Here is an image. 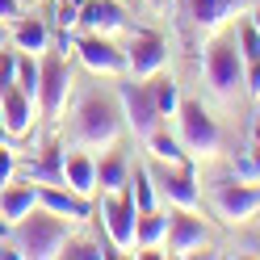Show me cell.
I'll return each instance as SVG.
<instances>
[{"instance_id": "1", "label": "cell", "mask_w": 260, "mask_h": 260, "mask_svg": "<svg viewBox=\"0 0 260 260\" xmlns=\"http://www.w3.org/2000/svg\"><path fill=\"white\" fill-rule=\"evenodd\" d=\"M122 130H126V118L118 109V96L88 92V96L76 101V109H72V147H80V151H113L122 143Z\"/></svg>"}, {"instance_id": "2", "label": "cell", "mask_w": 260, "mask_h": 260, "mask_svg": "<svg viewBox=\"0 0 260 260\" xmlns=\"http://www.w3.org/2000/svg\"><path fill=\"white\" fill-rule=\"evenodd\" d=\"M72 218H59L51 210L34 206L29 214L9 231V243L17 248L21 260H63V243L72 235Z\"/></svg>"}, {"instance_id": "3", "label": "cell", "mask_w": 260, "mask_h": 260, "mask_svg": "<svg viewBox=\"0 0 260 260\" xmlns=\"http://www.w3.org/2000/svg\"><path fill=\"white\" fill-rule=\"evenodd\" d=\"M172 122H176V139H181V147L189 151V159H202V164L218 159L222 126H218V118L202 101H181V109H176Z\"/></svg>"}, {"instance_id": "4", "label": "cell", "mask_w": 260, "mask_h": 260, "mask_svg": "<svg viewBox=\"0 0 260 260\" xmlns=\"http://www.w3.org/2000/svg\"><path fill=\"white\" fill-rule=\"evenodd\" d=\"M101 218V231L113 243L118 256H139V206L135 198L122 189V193H101V202L92 210Z\"/></svg>"}, {"instance_id": "5", "label": "cell", "mask_w": 260, "mask_h": 260, "mask_svg": "<svg viewBox=\"0 0 260 260\" xmlns=\"http://www.w3.org/2000/svg\"><path fill=\"white\" fill-rule=\"evenodd\" d=\"M42 80H38V113L46 118V126H63L68 122V105H72V68L68 59L46 51L42 59Z\"/></svg>"}, {"instance_id": "6", "label": "cell", "mask_w": 260, "mask_h": 260, "mask_svg": "<svg viewBox=\"0 0 260 260\" xmlns=\"http://www.w3.org/2000/svg\"><path fill=\"white\" fill-rule=\"evenodd\" d=\"M243 55H239V46L235 42H226V38H210L206 46V55H202V72H206V84L214 88L222 101H235V92L243 88Z\"/></svg>"}, {"instance_id": "7", "label": "cell", "mask_w": 260, "mask_h": 260, "mask_svg": "<svg viewBox=\"0 0 260 260\" xmlns=\"http://www.w3.org/2000/svg\"><path fill=\"white\" fill-rule=\"evenodd\" d=\"M210 206H214L218 222L226 226H243L260 214V185L235 181V176H222V181L210 185Z\"/></svg>"}, {"instance_id": "8", "label": "cell", "mask_w": 260, "mask_h": 260, "mask_svg": "<svg viewBox=\"0 0 260 260\" xmlns=\"http://www.w3.org/2000/svg\"><path fill=\"white\" fill-rule=\"evenodd\" d=\"M118 109H122V118H126V130L135 139H147L155 135L159 126H168L164 118H159V109L151 101V88H147V80H122L118 84Z\"/></svg>"}, {"instance_id": "9", "label": "cell", "mask_w": 260, "mask_h": 260, "mask_svg": "<svg viewBox=\"0 0 260 260\" xmlns=\"http://www.w3.org/2000/svg\"><path fill=\"white\" fill-rule=\"evenodd\" d=\"M151 176H155V189H159V202H164V206H172V210H193V214L202 210V189H198V176H193L189 164H181V168L164 164V168L151 172Z\"/></svg>"}, {"instance_id": "10", "label": "cell", "mask_w": 260, "mask_h": 260, "mask_svg": "<svg viewBox=\"0 0 260 260\" xmlns=\"http://www.w3.org/2000/svg\"><path fill=\"white\" fill-rule=\"evenodd\" d=\"M122 51H126V76L135 80H151L168 68V42L159 34H135Z\"/></svg>"}, {"instance_id": "11", "label": "cell", "mask_w": 260, "mask_h": 260, "mask_svg": "<svg viewBox=\"0 0 260 260\" xmlns=\"http://www.w3.org/2000/svg\"><path fill=\"white\" fill-rule=\"evenodd\" d=\"M76 59L84 63L92 76H109V80H122L126 76V51L122 46H113L109 38L101 34H84L76 42Z\"/></svg>"}, {"instance_id": "12", "label": "cell", "mask_w": 260, "mask_h": 260, "mask_svg": "<svg viewBox=\"0 0 260 260\" xmlns=\"http://www.w3.org/2000/svg\"><path fill=\"white\" fill-rule=\"evenodd\" d=\"M38 118H42L38 101H34V96H25L17 84L0 92V130H5V139H29Z\"/></svg>"}, {"instance_id": "13", "label": "cell", "mask_w": 260, "mask_h": 260, "mask_svg": "<svg viewBox=\"0 0 260 260\" xmlns=\"http://www.w3.org/2000/svg\"><path fill=\"white\" fill-rule=\"evenodd\" d=\"M181 9L193 25V34H202V38H214L226 21H235L243 13L239 0H181Z\"/></svg>"}, {"instance_id": "14", "label": "cell", "mask_w": 260, "mask_h": 260, "mask_svg": "<svg viewBox=\"0 0 260 260\" xmlns=\"http://www.w3.org/2000/svg\"><path fill=\"white\" fill-rule=\"evenodd\" d=\"M210 243L206 222L193 210H172V226H168V256H193Z\"/></svg>"}, {"instance_id": "15", "label": "cell", "mask_w": 260, "mask_h": 260, "mask_svg": "<svg viewBox=\"0 0 260 260\" xmlns=\"http://www.w3.org/2000/svg\"><path fill=\"white\" fill-rule=\"evenodd\" d=\"M168 226H172V206L159 202L155 210L139 214V256H168Z\"/></svg>"}, {"instance_id": "16", "label": "cell", "mask_w": 260, "mask_h": 260, "mask_svg": "<svg viewBox=\"0 0 260 260\" xmlns=\"http://www.w3.org/2000/svg\"><path fill=\"white\" fill-rule=\"evenodd\" d=\"M80 29L84 34H101V38H113L126 29V13L118 0H84L80 5Z\"/></svg>"}, {"instance_id": "17", "label": "cell", "mask_w": 260, "mask_h": 260, "mask_svg": "<svg viewBox=\"0 0 260 260\" xmlns=\"http://www.w3.org/2000/svg\"><path fill=\"white\" fill-rule=\"evenodd\" d=\"M38 206L59 214V218H72V222H88L92 218V198H80L68 185H38Z\"/></svg>"}, {"instance_id": "18", "label": "cell", "mask_w": 260, "mask_h": 260, "mask_svg": "<svg viewBox=\"0 0 260 260\" xmlns=\"http://www.w3.org/2000/svg\"><path fill=\"white\" fill-rule=\"evenodd\" d=\"M63 185H68L72 193H80V198H96V159L92 151H72L63 155Z\"/></svg>"}, {"instance_id": "19", "label": "cell", "mask_w": 260, "mask_h": 260, "mask_svg": "<svg viewBox=\"0 0 260 260\" xmlns=\"http://www.w3.org/2000/svg\"><path fill=\"white\" fill-rule=\"evenodd\" d=\"M9 42L17 46L21 55H34V59H42L46 51H51V25H46L42 17H17V21H13V34H9Z\"/></svg>"}, {"instance_id": "20", "label": "cell", "mask_w": 260, "mask_h": 260, "mask_svg": "<svg viewBox=\"0 0 260 260\" xmlns=\"http://www.w3.org/2000/svg\"><path fill=\"white\" fill-rule=\"evenodd\" d=\"M38 206V185H0V218H5V226H17L29 210Z\"/></svg>"}, {"instance_id": "21", "label": "cell", "mask_w": 260, "mask_h": 260, "mask_svg": "<svg viewBox=\"0 0 260 260\" xmlns=\"http://www.w3.org/2000/svg\"><path fill=\"white\" fill-rule=\"evenodd\" d=\"M63 151L59 143H51L38 159H29V164H17V172L25 176L29 185H63Z\"/></svg>"}, {"instance_id": "22", "label": "cell", "mask_w": 260, "mask_h": 260, "mask_svg": "<svg viewBox=\"0 0 260 260\" xmlns=\"http://www.w3.org/2000/svg\"><path fill=\"white\" fill-rule=\"evenodd\" d=\"M143 147H147V155L155 159V164H172V168L189 164V151L181 147V139H176V135H168V126H159L155 135H147V139H143Z\"/></svg>"}, {"instance_id": "23", "label": "cell", "mask_w": 260, "mask_h": 260, "mask_svg": "<svg viewBox=\"0 0 260 260\" xmlns=\"http://www.w3.org/2000/svg\"><path fill=\"white\" fill-rule=\"evenodd\" d=\"M130 181V164L122 151H109L96 159V193H122Z\"/></svg>"}, {"instance_id": "24", "label": "cell", "mask_w": 260, "mask_h": 260, "mask_svg": "<svg viewBox=\"0 0 260 260\" xmlns=\"http://www.w3.org/2000/svg\"><path fill=\"white\" fill-rule=\"evenodd\" d=\"M105 256H118V252H113V243L105 239V231H101V239L72 231L68 243H63V260H105Z\"/></svg>"}, {"instance_id": "25", "label": "cell", "mask_w": 260, "mask_h": 260, "mask_svg": "<svg viewBox=\"0 0 260 260\" xmlns=\"http://www.w3.org/2000/svg\"><path fill=\"white\" fill-rule=\"evenodd\" d=\"M147 88H151V101H155V109H159V118H176V109H181V88H176V80L168 76V72H159V76H151L147 80Z\"/></svg>"}, {"instance_id": "26", "label": "cell", "mask_w": 260, "mask_h": 260, "mask_svg": "<svg viewBox=\"0 0 260 260\" xmlns=\"http://www.w3.org/2000/svg\"><path fill=\"white\" fill-rule=\"evenodd\" d=\"M126 193L135 198L139 214H143V210H155V206H159V189H155V176H151V168H135V172H130Z\"/></svg>"}, {"instance_id": "27", "label": "cell", "mask_w": 260, "mask_h": 260, "mask_svg": "<svg viewBox=\"0 0 260 260\" xmlns=\"http://www.w3.org/2000/svg\"><path fill=\"white\" fill-rule=\"evenodd\" d=\"M38 80H42V63L34 55H21L17 51V80H13V84H17L25 96H34V101H38Z\"/></svg>"}, {"instance_id": "28", "label": "cell", "mask_w": 260, "mask_h": 260, "mask_svg": "<svg viewBox=\"0 0 260 260\" xmlns=\"http://www.w3.org/2000/svg\"><path fill=\"white\" fill-rule=\"evenodd\" d=\"M231 176L235 181H248V185H260V155H256V147L231 155Z\"/></svg>"}, {"instance_id": "29", "label": "cell", "mask_w": 260, "mask_h": 260, "mask_svg": "<svg viewBox=\"0 0 260 260\" xmlns=\"http://www.w3.org/2000/svg\"><path fill=\"white\" fill-rule=\"evenodd\" d=\"M235 46H239L243 63H248V59H256V55H260V29H256L252 21H243V25H239V38H235Z\"/></svg>"}, {"instance_id": "30", "label": "cell", "mask_w": 260, "mask_h": 260, "mask_svg": "<svg viewBox=\"0 0 260 260\" xmlns=\"http://www.w3.org/2000/svg\"><path fill=\"white\" fill-rule=\"evenodd\" d=\"M13 80H17V46H13V51L0 46V92L13 88Z\"/></svg>"}, {"instance_id": "31", "label": "cell", "mask_w": 260, "mask_h": 260, "mask_svg": "<svg viewBox=\"0 0 260 260\" xmlns=\"http://www.w3.org/2000/svg\"><path fill=\"white\" fill-rule=\"evenodd\" d=\"M13 176H17V151L5 147V139H0V185H9Z\"/></svg>"}, {"instance_id": "32", "label": "cell", "mask_w": 260, "mask_h": 260, "mask_svg": "<svg viewBox=\"0 0 260 260\" xmlns=\"http://www.w3.org/2000/svg\"><path fill=\"white\" fill-rule=\"evenodd\" d=\"M243 88H248L252 101H260V55L248 59V68H243Z\"/></svg>"}, {"instance_id": "33", "label": "cell", "mask_w": 260, "mask_h": 260, "mask_svg": "<svg viewBox=\"0 0 260 260\" xmlns=\"http://www.w3.org/2000/svg\"><path fill=\"white\" fill-rule=\"evenodd\" d=\"M55 25L68 29V34L80 29V9H76V5H55Z\"/></svg>"}, {"instance_id": "34", "label": "cell", "mask_w": 260, "mask_h": 260, "mask_svg": "<svg viewBox=\"0 0 260 260\" xmlns=\"http://www.w3.org/2000/svg\"><path fill=\"white\" fill-rule=\"evenodd\" d=\"M21 9H25V0H0V21H17L21 17Z\"/></svg>"}, {"instance_id": "35", "label": "cell", "mask_w": 260, "mask_h": 260, "mask_svg": "<svg viewBox=\"0 0 260 260\" xmlns=\"http://www.w3.org/2000/svg\"><path fill=\"white\" fill-rule=\"evenodd\" d=\"M143 5H147L151 13H168V0H143Z\"/></svg>"}, {"instance_id": "36", "label": "cell", "mask_w": 260, "mask_h": 260, "mask_svg": "<svg viewBox=\"0 0 260 260\" xmlns=\"http://www.w3.org/2000/svg\"><path fill=\"white\" fill-rule=\"evenodd\" d=\"M252 143L260 147V113H256V122H252Z\"/></svg>"}, {"instance_id": "37", "label": "cell", "mask_w": 260, "mask_h": 260, "mask_svg": "<svg viewBox=\"0 0 260 260\" xmlns=\"http://www.w3.org/2000/svg\"><path fill=\"white\" fill-rule=\"evenodd\" d=\"M248 21H252V25L260 29V5H252V13H248Z\"/></svg>"}, {"instance_id": "38", "label": "cell", "mask_w": 260, "mask_h": 260, "mask_svg": "<svg viewBox=\"0 0 260 260\" xmlns=\"http://www.w3.org/2000/svg\"><path fill=\"white\" fill-rule=\"evenodd\" d=\"M0 46H9V29H5V21H0Z\"/></svg>"}, {"instance_id": "39", "label": "cell", "mask_w": 260, "mask_h": 260, "mask_svg": "<svg viewBox=\"0 0 260 260\" xmlns=\"http://www.w3.org/2000/svg\"><path fill=\"white\" fill-rule=\"evenodd\" d=\"M29 5H38V0H29Z\"/></svg>"}, {"instance_id": "40", "label": "cell", "mask_w": 260, "mask_h": 260, "mask_svg": "<svg viewBox=\"0 0 260 260\" xmlns=\"http://www.w3.org/2000/svg\"><path fill=\"white\" fill-rule=\"evenodd\" d=\"M0 139H5V130H0Z\"/></svg>"}]
</instances>
